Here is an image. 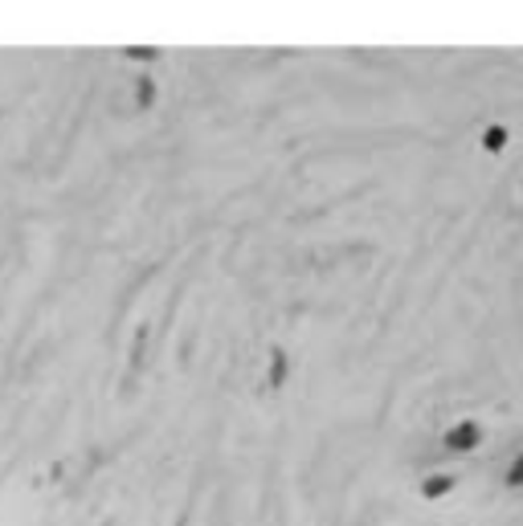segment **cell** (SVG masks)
Segmentation results:
<instances>
[{
	"label": "cell",
	"mask_w": 523,
	"mask_h": 526,
	"mask_svg": "<svg viewBox=\"0 0 523 526\" xmlns=\"http://www.w3.org/2000/svg\"><path fill=\"white\" fill-rule=\"evenodd\" d=\"M479 437H482L479 424H474V421H462V424H454V429L446 432V441H442V445H446L450 453H470L474 445H479Z\"/></svg>",
	"instance_id": "1"
},
{
	"label": "cell",
	"mask_w": 523,
	"mask_h": 526,
	"mask_svg": "<svg viewBox=\"0 0 523 526\" xmlns=\"http://www.w3.org/2000/svg\"><path fill=\"white\" fill-rule=\"evenodd\" d=\"M450 490H454V477L450 474H434V477L421 482V494L426 498H442V494H450Z\"/></svg>",
	"instance_id": "2"
},
{
	"label": "cell",
	"mask_w": 523,
	"mask_h": 526,
	"mask_svg": "<svg viewBox=\"0 0 523 526\" xmlns=\"http://www.w3.org/2000/svg\"><path fill=\"white\" fill-rule=\"evenodd\" d=\"M503 126H491V131H487V135H482V143H487V151H499L503 148Z\"/></svg>",
	"instance_id": "3"
},
{
	"label": "cell",
	"mask_w": 523,
	"mask_h": 526,
	"mask_svg": "<svg viewBox=\"0 0 523 526\" xmlns=\"http://www.w3.org/2000/svg\"><path fill=\"white\" fill-rule=\"evenodd\" d=\"M282 379H287V355L278 351V355H274V371H270V384H282Z\"/></svg>",
	"instance_id": "4"
},
{
	"label": "cell",
	"mask_w": 523,
	"mask_h": 526,
	"mask_svg": "<svg viewBox=\"0 0 523 526\" xmlns=\"http://www.w3.org/2000/svg\"><path fill=\"white\" fill-rule=\"evenodd\" d=\"M507 485H523V453L515 457L511 469H507Z\"/></svg>",
	"instance_id": "5"
},
{
	"label": "cell",
	"mask_w": 523,
	"mask_h": 526,
	"mask_svg": "<svg viewBox=\"0 0 523 526\" xmlns=\"http://www.w3.org/2000/svg\"><path fill=\"white\" fill-rule=\"evenodd\" d=\"M151 95H156V90H151V82L143 78V82H139V90H135V106H148V103H151Z\"/></svg>",
	"instance_id": "6"
}]
</instances>
